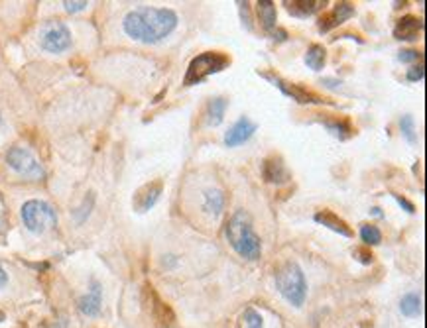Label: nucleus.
<instances>
[{
	"instance_id": "b1692460",
	"label": "nucleus",
	"mask_w": 427,
	"mask_h": 328,
	"mask_svg": "<svg viewBox=\"0 0 427 328\" xmlns=\"http://www.w3.org/2000/svg\"><path fill=\"white\" fill-rule=\"evenodd\" d=\"M325 128L329 130L333 136L339 138V140H344V138H348L351 134H353L351 124L344 122V120H337V122H331V120H327V122H325Z\"/></svg>"
},
{
	"instance_id": "7c9ffc66",
	"label": "nucleus",
	"mask_w": 427,
	"mask_h": 328,
	"mask_svg": "<svg viewBox=\"0 0 427 328\" xmlns=\"http://www.w3.org/2000/svg\"><path fill=\"white\" fill-rule=\"evenodd\" d=\"M355 256H358L357 260L362 263H372V254L366 250H355Z\"/></svg>"
},
{
	"instance_id": "c85d7f7f",
	"label": "nucleus",
	"mask_w": 427,
	"mask_h": 328,
	"mask_svg": "<svg viewBox=\"0 0 427 328\" xmlns=\"http://www.w3.org/2000/svg\"><path fill=\"white\" fill-rule=\"evenodd\" d=\"M63 6H65L67 12H81V10L87 8V2H85V0H83V2H69V0H65Z\"/></svg>"
},
{
	"instance_id": "4468645a",
	"label": "nucleus",
	"mask_w": 427,
	"mask_h": 328,
	"mask_svg": "<svg viewBox=\"0 0 427 328\" xmlns=\"http://www.w3.org/2000/svg\"><path fill=\"white\" fill-rule=\"evenodd\" d=\"M424 30V22L415 16H404L399 18L398 24L394 26V38L402 41H412L419 36Z\"/></svg>"
},
{
	"instance_id": "7ed1b4c3",
	"label": "nucleus",
	"mask_w": 427,
	"mask_h": 328,
	"mask_svg": "<svg viewBox=\"0 0 427 328\" xmlns=\"http://www.w3.org/2000/svg\"><path fill=\"white\" fill-rule=\"evenodd\" d=\"M275 287L280 291V295L293 307H302L307 297V281L303 270L295 261H286L275 270Z\"/></svg>"
},
{
	"instance_id": "0eeeda50",
	"label": "nucleus",
	"mask_w": 427,
	"mask_h": 328,
	"mask_svg": "<svg viewBox=\"0 0 427 328\" xmlns=\"http://www.w3.org/2000/svg\"><path fill=\"white\" fill-rule=\"evenodd\" d=\"M260 75L266 79V81H270L274 87H278L284 95L289 96V98L295 100V102H300V105H323V102H327L325 98H321L319 95H315L313 91L303 89L302 85L284 81L280 75H274V73H260Z\"/></svg>"
},
{
	"instance_id": "a211bd4d",
	"label": "nucleus",
	"mask_w": 427,
	"mask_h": 328,
	"mask_svg": "<svg viewBox=\"0 0 427 328\" xmlns=\"http://www.w3.org/2000/svg\"><path fill=\"white\" fill-rule=\"evenodd\" d=\"M227 107H229V100L222 98V96H217V98H211L209 105H207L205 112V120L207 126H219L225 118V112H227Z\"/></svg>"
},
{
	"instance_id": "2f4dec72",
	"label": "nucleus",
	"mask_w": 427,
	"mask_h": 328,
	"mask_svg": "<svg viewBox=\"0 0 427 328\" xmlns=\"http://www.w3.org/2000/svg\"><path fill=\"white\" fill-rule=\"evenodd\" d=\"M8 283V275H6V272L2 270V265H0V287H4Z\"/></svg>"
},
{
	"instance_id": "6ab92c4d",
	"label": "nucleus",
	"mask_w": 427,
	"mask_h": 328,
	"mask_svg": "<svg viewBox=\"0 0 427 328\" xmlns=\"http://www.w3.org/2000/svg\"><path fill=\"white\" fill-rule=\"evenodd\" d=\"M256 12L260 18V26L272 34L275 30V20H278V14H275V4L270 0H260L256 2Z\"/></svg>"
},
{
	"instance_id": "423d86ee",
	"label": "nucleus",
	"mask_w": 427,
	"mask_h": 328,
	"mask_svg": "<svg viewBox=\"0 0 427 328\" xmlns=\"http://www.w3.org/2000/svg\"><path fill=\"white\" fill-rule=\"evenodd\" d=\"M6 164L12 167L16 173L24 175L28 179H41L45 175L41 164L34 157L32 151H28L26 148H20V146H14L6 153Z\"/></svg>"
},
{
	"instance_id": "f8f14e48",
	"label": "nucleus",
	"mask_w": 427,
	"mask_h": 328,
	"mask_svg": "<svg viewBox=\"0 0 427 328\" xmlns=\"http://www.w3.org/2000/svg\"><path fill=\"white\" fill-rule=\"evenodd\" d=\"M262 175H264V179H266L268 183H275V185H282V183L289 181L288 167L284 164V160L278 157V155H272V157H268V160L264 162V165H262Z\"/></svg>"
},
{
	"instance_id": "c756f323",
	"label": "nucleus",
	"mask_w": 427,
	"mask_h": 328,
	"mask_svg": "<svg viewBox=\"0 0 427 328\" xmlns=\"http://www.w3.org/2000/svg\"><path fill=\"white\" fill-rule=\"evenodd\" d=\"M394 199H396V203H398L402 208H406V212H410V215H412V212H415V206H413L412 203L408 201V199H404L402 195H394Z\"/></svg>"
},
{
	"instance_id": "f03ea898",
	"label": "nucleus",
	"mask_w": 427,
	"mask_h": 328,
	"mask_svg": "<svg viewBox=\"0 0 427 328\" xmlns=\"http://www.w3.org/2000/svg\"><path fill=\"white\" fill-rule=\"evenodd\" d=\"M227 240L234 252L244 260H258L262 254L260 236L254 232L252 222L244 210L234 212L227 222Z\"/></svg>"
},
{
	"instance_id": "393cba45",
	"label": "nucleus",
	"mask_w": 427,
	"mask_h": 328,
	"mask_svg": "<svg viewBox=\"0 0 427 328\" xmlns=\"http://www.w3.org/2000/svg\"><path fill=\"white\" fill-rule=\"evenodd\" d=\"M399 130H402V134H404V138H406L410 144H415V142H417V134H415V122H413V118L410 116V114L402 116V120H399Z\"/></svg>"
},
{
	"instance_id": "dca6fc26",
	"label": "nucleus",
	"mask_w": 427,
	"mask_h": 328,
	"mask_svg": "<svg viewBox=\"0 0 427 328\" xmlns=\"http://www.w3.org/2000/svg\"><path fill=\"white\" fill-rule=\"evenodd\" d=\"M315 222L323 224V226H327L329 230L341 234V236H344V238H351V236H353L351 226H348L343 219H339L335 212H331V210H319V212L315 215Z\"/></svg>"
},
{
	"instance_id": "473e14b6",
	"label": "nucleus",
	"mask_w": 427,
	"mask_h": 328,
	"mask_svg": "<svg viewBox=\"0 0 427 328\" xmlns=\"http://www.w3.org/2000/svg\"><path fill=\"white\" fill-rule=\"evenodd\" d=\"M2 320H4V313L0 311V322H2Z\"/></svg>"
},
{
	"instance_id": "4be33fe9",
	"label": "nucleus",
	"mask_w": 427,
	"mask_h": 328,
	"mask_svg": "<svg viewBox=\"0 0 427 328\" xmlns=\"http://www.w3.org/2000/svg\"><path fill=\"white\" fill-rule=\"evenodd\" d=\"M360 238L366 246H378L382 242V232L374 224H362L360 226Z\"/></svg>"
},
{
	"instance_id": "39448f33",
	"label": "nucleus",
	"mask_w": 427,
	"mask_h": 328,
	"mask_svg": "<svg viewBox=\"0 0 427 328\" xmlns=\"http://www.w3.org/2000/svg\"><path fill=\"white\" fill-rule=\"evenodd\" d=\"M22 220L30 232L41 234L54 226L57 222V217H55L54 208L45 201L34 199V201H26L22 206Z\"/></svg>"
},
{
	"instance_id": "9b49d317",
	"label": "nucleus",
	"mask_w": 427,
	"mask_h": 328,
	"mask_svg": "<svg viewBox=\"0 0 427 328\" xmlns=\"http://www.w3.org/2000/svg\"><path fill=\"white\" fill-rule=\"evenodd\" d=\"M353 16H355V6L348 4V2H339V4L333 6L331 12L323 14L319 18V32H329L333 28L341 26L343 22H346Z\"/></svg>"
},
{
	"instance_id": "f3484780",
	"label": "nucleus",
	"mask_w": 427,
	"mask_h": 328,
	"mask_svg": "<svg viewBox=\"0 0 427 328\" xmlns=\"http://www.w3.org/2000/svg\"><path fill=\"white\" fill-rule=\"evenodd\" d=\"M203 208L213 219H219L225 208V193L220 189H207L203 193Z\"/></svg>"
},
{
	"instance_id": "9d476101",
	"label": "nucleus",
	"mask_w": 427,
	"mask_h": 328,
	"mask_svg": "<svg viewBox=\"0 0 427 328\" xmlns=\"http://www.w3.org/2000/svg\"><path fill=\"white\" fill-rule=\"evenodd\" d=\"M254 132H256V124L252 122L250 118H247V116H242L225 134V146H229V148L242 146L244 142H248L250 138L254 136Z\"/></svg>"
},
{
	"instance_id": "a878e982",
	"label": "nucleus",
	"mask_w": 427,
	"mask_h": 328,
	"mask_svg": "<svg viewBox=\"0 0 427 328\" xmlns=\"http://www.w3.org/2000/svg\"><path fill=\"white\" fill-rule=\"evenodd\" d=\"M244 322H247V328H264V318L254 309H247L244 311Z\"/></svg>"
},
{
	"instance_id": "bb28decb",
	"label": "nucleus",
	"mask_w": 427,
	"mask_h": 328,
	"mask_svg": "<svg viewBox=\"0 0 427 328\" xmlns=\"http://www.w3.org/2000/svg\"><path fill=\"white\" fill-rule=\"evenodd\" d=\"M406 77H408V81H412V83L421 81V79L426 77V67H424V65H413V67L408 71V75H406Z\"/></svg>"
},
{
	"instance_id": "5701e85b",
	"label": "nucleus",
	"mask_w": 427,
	"mask_h": 328,
	"mask_svg": "<svg viewBox=\"0 0 427 328\" xmlns=\"http://www.w3.org/2000/svg\"><path fill=\"white\" fill-rule=\"evenodd\" d=\"M93 206H95V193H87V197L83 199V205L73 212V217H75V222H85L87 217L91 215V210H93Z\"/></svg>"
},
{
	"instance_id": "20e7f679",
	"label": "nucleus",
	"mask_w": 427,
	"mask_h": 328,
	"mask_svg": "<svg viewBox=\"0 0 427 328\" xmlns=\"http://www.w3.org/2000/svg\"><path fill=\"white\" fill-rule=\"evenodd\" d=\"M231 65V57L222 52H205V54L193 57L189 67L185 71L183 77V85L185 87H193L199 83L207 81L211 75H217L220 71Z\"/></svg>"
},
{
	"instance_id": "2eb2a0df",
	"label": "nucleus",
	"mask_w": 427,
	"mask_h": 328,
	"mask_svg": "<svg viewBox=\"0 0 427 328\" xmlns=\"http://www.w3.org/2000/svg\"><path fill=\"white\" fill-rule=\"evenodd\" d=\"M327 2L325 0H291V2H284L286 10L295 18H307L313 16L319 10H323Z\"/></svg>"
},
{
	"instance_id": "cd10ccee",
	"label": "nucleus",
	"mask_w": 427,
	"mask_h": 328,
	"mask_svg": "<svg viewBox=\"0 0 427 328\" xmlns=\"http://www.w3.org/2000/svg\"><path fill=\"white\" fill-rule=\"evenodd\" d=\"M421 57L419 52H415V50H404V52H399L398 59L402 63H412V61H417Z\"/></svg>"
},
{
	"instance_id": "aec40b11",
	"label": "nucleus",
	"mask_w": 427,
	"mask_h": 328,
	"mask_svg": "<svg viewBox=\"0 0 427 328\" xmlns=\"http://www.w3.org/2000/svg\"><path fill=\"white\" fill-rule=\"evenodd\" d=\"M325 61H327V52H325V47L319 45V43H313V45L307 50V54H305V63H307V67L313 69V71H321V69L325 67Z\"/></svg>"
},
{
	"instance_id": "1a4fd4ad",
	"label": "nucleus",
	"mask_w": 427,
	"mask_h": 328,
	"mask_svg": "<svg viewBox=\"0 0 427 328\" xmlns=\"http://www.w3.org/2000/svg\"><path fill=\"white\" fill-rule=\"evenodd\" d=\"M162 191H164L162 179H156V181H150V183L142 185V187L134 193V199H132L134 210H136V212H148L152 206L160 201Z\"/></svg>"
},
{
	"instance_id": "f257e3e1",
	"label": "nucleus",
	"mask_w": 427,
	"mask_h": 328,
	"mask_svg": "<svg viewBox=\"0 0 427 328\" xmlns=\"http://www.w3.org/2000/svg\"><path fill=\"white\" fill-rule=\"evenodd\" d=\"M178 26V14L169 8H136L124 16L123 28L128 38L142 43L165 40Z\"/></svg>"
},
{
	"instance_id": "ddd939ff",
	"label": "nucleus",
	"mask_w": 427,
	"mask_h": 328,
	"mask_svg": "<svg viewBox=\"0 0 427 328\" xmlns=\"http://www.w3.org/2000/svg\"><path fill=\"white\" fill-rule=\"evenodd\" d=\"M101 303H103V289H101V283L93 279L89 293L79 299V311L87 316H96L101 313Z\"/></svg>"
},
{
	"instance_id": "412c9836",
	"label": "nucleus",
	"mask_w": 427,
	"mask_h": 328,
	"mask_svg": "<svg viewBox=\"0 0 427 328\" xmlns=\"http://www.w3.org/2000/svg\"><path fill=\"white\" fill-rule=\"evenodd\" d=\"M399 311L402 315L408 316V318H413V316L421 315V297L417 293H408L402 297L399 301Z\"/></svg>"
},
{
	"instance_id": "6e6552de",
	"label": "nucleus",
	"mask_w": 427,
	"mask_h": 328,
	"mask_svg": "<svg viewBox=\"0 0 427 328\" xmlns=\"http://www.w3.org/2000/svg\"><path fill=\"white\" fill-rule=\"evenodd\" d=\"M41 47L50 54H63L71 47V32L63 22H50L41 32Z\"/></svg>"
},
{
	"instance_id": "72a5a7b5",
	"label": "nucleus",
	"mask_w": 427,
	"mask_h": 328,
	"mask_svg": "<svg viewBox=\"0 0 427 328\" xmlns=\"http://www.w3.org/2000/svg\"><path fill=\"white\" fill-rule=\"evenodd\" d=\"M0 122H2V118H0Z\"/></svg>"
}]
</instances>
